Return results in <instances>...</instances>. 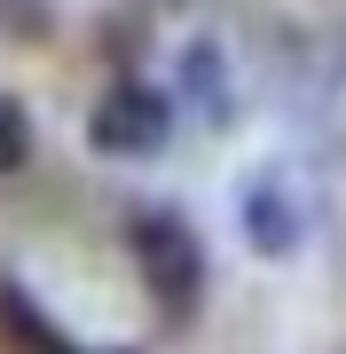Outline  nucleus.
<instances>
[{
  "label": "nucleus",
  "mask_w": 346,
  "mask_h": 354,
  "mask_svg": "<svg viewBox=\"0 0 346 354\" xmlns=\"http://www.w3.org/2000/svg\"><path fill=\"white\" fill-rule=\"evenodd\" d=\"M126 252H134V276L142 291L157 299V315L166 323H189L197 307H205V244H197V228L173 213V205H134L126 213Z\"/></svg>",
  "instance_id": "f257e3e1"
},
{
  "label": "nucleus",
  "mask_w": 346,
  "mask_h": 354,
  "mask_svg": "<svg viewBox=\"0 0 346 354\" xmlns=\"http://www.w3.org/2000/svg\"><path fill=\"white\" fill-rule=\"evenodd\" d=\"M173 95L166 87H150L142 71L126 79H110L103 95H95V111H87V142H95V158H118V165H134V158H157L173 142Z\"/></svg>",
  "instance_id": "f03ea898"
},
{
  "label": "nucleus",
  "mask_w": 346,
  "mask_h": 354,
  "mask_svg": "<svg viewBox=\"0 0 346 354\" xmlns=\"http://www.w3.org/2000/svg\"><path fill=\"white\" fill-rule=\"evenodd\" d=\"M236 228H244V244H252L260 260H291L299 244H307V205H299V189L276 165H260L236 189Z\"/></svg>",
  "instance_id": "7ed1b4c3"
},
{
  "label": "nucleus",
  "mask_w": 346,
  "mask_h": 354,
  "mask_svg": "<svg viewBox=\"0 0 346 354\" xmlns=\"http://www.w3.org/2000/svg\"><path fill=\"white\" fill-rule=\"evenodd\" d=\"M173 87H181V102H189L205 127H229L236 118V87H229V48L220 39H189L181 48V71H173ZM173 102V111H181Z\"/></svg>",
  "instance_id": "20e7f679"
},
{
  "label": "nucleus",
  "mask_w": 346,
  "mask_h": 354,
  "mask_svg": "<svg viewBox=\"0 0 346 354\" xmlns=\"http://www.w3.org/2000/svg\"><path fill=\"white\" fill-rule=\"evenodd\" d=\"M0 339H8L16 354H87V346H79L24 283H8V276H0Z\"/></svg>",
  "instance_id": "39448f33"
},
{
  "label": "nucleus",
  "mask_w": 346,
  "mask_h": 354,
  "mask_svg": "<svg viewBox=\"0 0 346 354\" xmlns=\"http://www.w3.org/2000/svg\"><path fill=\"white\" fill-rule=\"evenodd\" d=\"M32 142H39L32 134V111L0 87V174H24V165H32Z\"/></svg>",
  "instance_id": "423d86ee"
},
{
  "label": "nucleus",
  "mask_w": 346,
  "mask_h": 354,
  "mask_svg": "<svg viewBox=\"0 0 346 354\" xmlns=\"http://www.w3.org/2000/svg\"><path fill=\"white\" fill-rule=\"evenodd\" d=\"M134 8H150V16H157V8H189V0H134Z\"/></svg>",
  "instance_id": "0eeeda50"
},
{
  "label": "nucleus",
  "mask_w": 346,
  "mask_h": 354,
  "mask_svg": "<svg viewBox=\"0 0 346 354\" xmlns=\"http://www.w3.org/2000/svg\"><path fill=\"white\" fill-rule=\"evenodd\" d=\"M338 71H346V39H338Z\"/></svg>",
  "instance_id": "6e6552de"
}]
</instances>
